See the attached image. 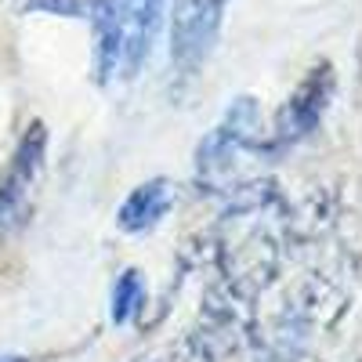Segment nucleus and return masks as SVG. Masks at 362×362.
<instances>
[{
  "label": "nucleus",
  "mask_w": 362,
  "mask_h": 362,
  "mask_svg": "<svg viewBox=\"0 0 362 362\" xmlns=\"http://www.w3.org/2000/svg\"><path fill=\"white\" fill-rule=\"evenodd\" d=\"M44 148H47L44 124H29V131L22 134L4 177H0V235H8L22 221L29 196H33V185L44 170Z\"/></svg>",
  "instance_id": "nucleus-1"
},
{
  "label": "nucleus",
  "mask_w": 362,
  "mask_h": 362,
  "mask_svg": "<svg viewBox=\"0 0 362 362\" xmlns=\"http://www.w3.org/2000/svg\"><path fill=\"white\" fill-rule=\"evenodd\" d=\"M221 0H174L170 11V58L181 69H196L214 44Z\"/></svg>",
  "instance_id": "nucleus-2"
},
{
  "label": "nucleus",
  "mask_w": 362,
  "mask_h": 362,
  "mask_svg": "<svg viewBox=\"0 0 362 362\" xmlns=\"http://www.w3.org/2000/svg\"><path fill=\"white\" fill-rule=\"evenodd\" d=\"M80 4H83V18H90V29H95V69H98V80L109 83L116 66L124 62L134 0H80Z\"/></svg>",
  "instance_id": "nucleus-3"
},
{
  "label": "nucleus",
  "mask_w": 362,
  "mask_h": 362,
  "mask_svg": "<svg viewBox=\"0 0 362 362\" xmlns=\"http://www.w3.org/2000/svg\"><path fill=\"white\" fill-rule=\"evenodd\" d=\"M329 98H334V69H329V62H322V66H315L305 80L297 83L290 102L283 105V112H279V134L286 141L312 134L319 127V119H322Z\"/></svg>",
  "instance_id": "nucleus-4"
},
{
  "label": "nucleus",
  "mask_w": 362,
  "mask_h": 362,
  "mask_svg": "<svg viewBox=\"0 0 362 362\" xmlns=\"http://www.w3.org/2000/svg\"><path fill=\"white\" fill-rule=\"evenodd\" d=\"M167 206H170V185L167 181L163 177L145 181V185H138L124 199V206H119V228L124 232H148L153 225H160Z\"/></svg>",
  "instance_id": "nucleus-5"
},
{
  "label": "nucleus",
  "mask_w": 362,
  "mask_h": 362,
  "mask_svg": "<svg viewBox=\"0 0 362 362\" xmlns=\"http://www.w3.org/2000/svg\"><path fill=\"white\" fill-rule=\"evenodd\" d=\"M160 18H163V0H138V8L131 11V29H127V76H134L141 69V62L153 51V40H156V29H160Z\"/></svg>",
  "instance_id": "nucleus-6"
},
{
  "label": "nucleus",
  "mask_w": 362,
  "mask_h": 362,
  "mask_svg": "<svg viewBox=\"0 0 362 362\" xmlns=\"http://www.w3.org/2000/svg\"><path fill=\"white\" fill-rule=\"evenodd\" d=\"M145 300V286L138 279V272H124L116 279V290H112V322H127Z\"/></svg>",
  "instance_id": "nucleus-7"
},
{
  "label": "nucleus",
  "mask_w": 362,
  "mask_h": 362,
  "mask_svg": "<svg viewBox=\"0 0 362 362\" xmlns=\"http://www.w3.org/2000/svg\"><path fill=\"white\" fill-rule=\"evenodd\" d=\"M25 11H44V15H66V18H83L80 0H22Z\"/></svg>",
  "instance_id": "nucleus-8"
},
{
  "label": "nucleus",
  "mask_w": 362,
  "mask_h": 362,
  "mask_svg": "<svg viewBox=\"0 0 362 362\" xmlns=\"http://www.w3.org/2000/svg\"><path fill=\"white\" fill-rule=\"evenodd\" d=\"M0 362H22V358H15V355H4V358H0Z\"/></svg>",
  "instance_id": "nucleus-9"
}]
</instances>
